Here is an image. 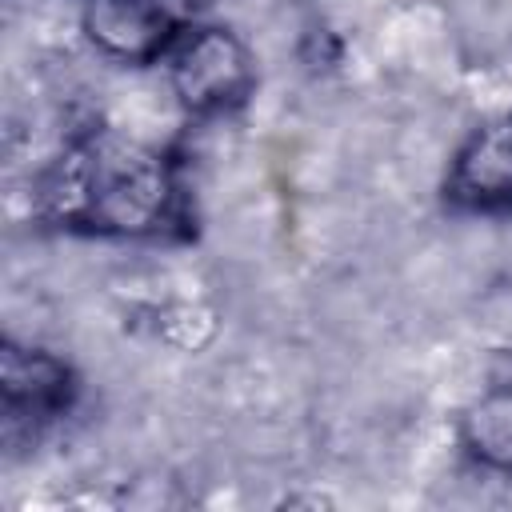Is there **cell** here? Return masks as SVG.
<instances>
[{
	"instance_id": "6da1fadb",
	"label": "cell",
	"mask_w": 512,
	"mask_h": 512,
	"mask_svg": "<svg viewBox=\"0 0 512 512\" xmlns=\"http://www.w3.org/2000/svg\"><path fill=\"white\" fill-rule=\"evenodd\" d=\"M36 216L76 236L140 240L184 220V192L164 152L116 128H80L36 176Z\"/></svg>"
},
{
	"instance_id": "3957f363",
	"label": "cell",
	"mask_w": 512,
	"mask_h": 512,
	"mask_svg": "<svg viewBox=\"0 0 512 512\" xmlns=\"http://www.w3.org/2000/svg\"><path fill=\"white\" fill-rule=\"evenodd\" d=\"M80 396V380L68 360L56 352L16 344L12 336L0 344V400H4V424L8 436L20 428L40 432L72 412Z\"/></svg>"
},
{
	"instance_id": "277c9868",
	"label": "cell",
	"mask_w": 512,
	"mask_h": 512,
	"mask_svg": "<svg viewBox=\"0 0 512 512\" xmlns=\"http://www.w3.org/2000/svg\"><path fill=\"white\" fill-rule=\"evenodd\" d=\"M444 204L472 216L512 212V108L472 128L456 148L444 172Z\"/></svg>"
},
{
	"instance_id": "5b68a950",
	"label": "cell",
	"mask_w": 512,
	"mask_h": 512,
	"mask_svg": "<svg viewBox=\"0 0 512 512\" xmlns=\"http://www.w3.org/2000/svg\"><path fill=\"white\" fill-rule=\"evenodd\" d=\"M80 24L92 48L108 60L156 64L188 20L176 0H84Z\"/></svg>"
},
{
	"instance_id": "8992f818",
	"label": "cell",
	"mask_w": 512,
	"mask_h": 512,
	"mask_svg": "<svg viewBox=\"0 0 512 512\" xmlns=\"http://www.w3.org/2000/svg\"><path fill=\"white\" fill-rule=\"evenodd\" d=\"M464 452L488 472H512V384L488 388L460 416Z\"/></svg>"
},
{
	"instance_id": "7a4b0ae2",
	"label": "cell",
	"mask_w": 512,
	"mask_h": 512,
	"mask_svg": "<svg viewBox=\"0 0 512 512\" xmlns=\"http://www.w3.org/2000/svg\"><path fill=\"white\" fill-rule=\"evenodd\" d=\"M176 100L192 116H224L248 104L256 92L252 48L220 24H184L164 60Z\"/></svg>"
}]
</instances>
